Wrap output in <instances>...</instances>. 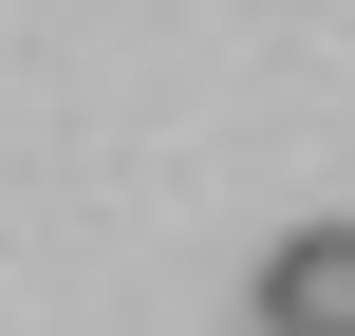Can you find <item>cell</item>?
<instances>
[{
  "mask_svg": "<svg viewBox=\"0 0 355 336\" xmlns=\"http://www.w3.org/2000/svg\"><path fill=\"white\" fill-rule=\"evenodd\" d=\"M243 318H262V336H355V224H300V243H262Z\"/></svg>",
  "mask_w": 355,
  "mask_h": 336,
  "instance_id": "cell-1",
  "label": "cell"
}]
</instances>
